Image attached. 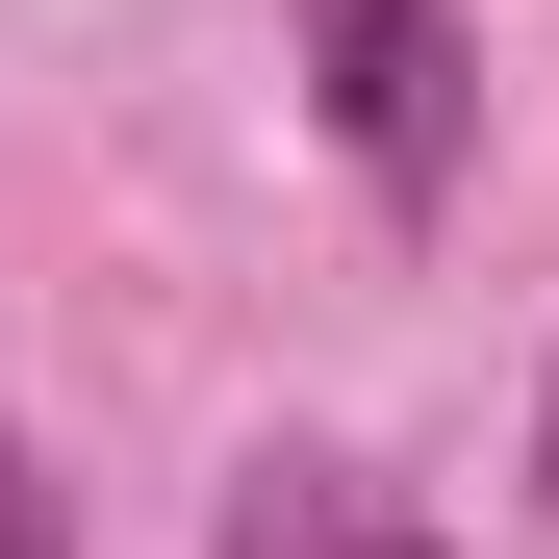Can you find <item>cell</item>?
<instances>
[{
	"instance_id": "1",
	"label": "cell",
	"mask_w": 559,
	"mask_h": 559,
	"mask_svg": "<svg viewBox=\"0 0 559 559\" xmlns=\"http://www.w3.org/2000/svg\"><path fill=\"white\" fill-rule=\"evenodd\" d=\"M306 103L356 153V204L432 229L457 178H484V51H457V0H306Z\"/></svg>"
},
{
	"instance_id": "2",
	"label": "cell",
	"mask_w": 559,
	"mask_h": 559,
	"mask_svg": "<svg viewBox=\"0 0 559 559\" xmlns=\"http://www.w3.org/2000/svg\"><path fill=\"white\" fill-rule=\"evenodd\" d=\"M204 559H432V509H407L356 432H254L229 509H204Z\"/></svg>"
},
{
	"instance_id": "3",
	"label": "cell",
	"mask_w": 559,
	"mask_h": 559,
	"mask_svg": "<svg viewBox=\"0 0 559 559\" xmlns=\"http://www.w3.org/2000/svg\"><path fill=\"white\" fill-rule=\"evenodd\" d=\"M0 559H51V457L26 432H0Z\"/></svg>"
},
{
	"instance_id": "4",
	"label": "cell",
	"mask_w": 559,
	"mask_h": 559,
	"mask_svg": "<svg viewBox=\"0 0 559 559\" xmlns=\"http://www.w3.org/2000/svg\"><path fill=\"white\" fill-rule=\"evenodd\" d=\"M534 484H559V382H534Z\"/></svg>"
}]
</instances>
